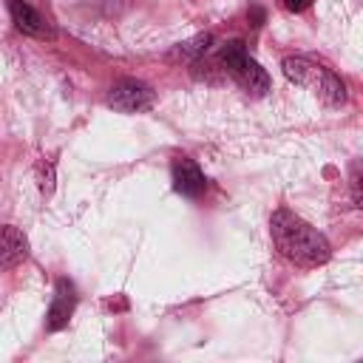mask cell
Here are the masks:
<instances>
[{"label":"cell","mask_w":363,"mask_h":363,"mask_svg":"<svg viewBox=\"0 0 363 363\" xmlns=\"http://www.w3.org/2000/svg\"><path fill=\"white\" fill-rule=\"evenodd\" d=\"M269 233H272V244H275L278 255L284 261H289L292 267L315 269V267L326 264L332 255V247L323 238V233H318L309 221H303L301 216H295L286 207H278L272 213Z\"/></svg>","instance_id":"6da1fadb"},{"label":"cell","mask_w":363,"mask_h":363,"mask_svg":"<svg viewBox=\"0 0 363 363\" xmlns=\"http://www.w3.org/2000/svg\"><path fill=\"white\" fill-rule=\"evenodd\" d=\"M281 68H284V77L289 82L312 91L320 102H326L332 108L346 102V85L335 71H329V68H323V65H318L306 57H286L281 62Z\"/></svg>","instance_id":"7a4b0ae2"},{"label":"cell","mask_w":363,"mask_h":363,"mask_svg":"<svg viewBox=\"0 0 363 363\" xmlns=\"http://www.w3.org/2000/svg\"><path fill=\"white\" fill-rule=\"evenodd\" d=\"M221 62H224L227 74H230L247 94L264 96V94L269 91V77H267V71L258 65V60H252V57L247 54L244 43H238V40L227 43V45L221 48Z\"/></svg>","instance_id":"3957f363"},{"label":"cell","mask_w":363,"mask_h":363,"mask_svg":"<svg viewBox=\"0 0 363 363\" xmlns=\"http://www.w3.org/2000/svg\"><path fill=\"white\" fill-rule=\"evenodd\" d=\"M113 111H122V113H142V111H150L153 102H156V94L150 85L139 82V79H119L111 91H108V99H105Z\"/></svg>","instance_id":"277c9868"},{"label":"cell","mask_w":363,"mask_h":363,"mask_svg":"<svg viewBox=\"0 0 363 363\" xmlns=\"http://www.w3.org/2000/svg\"><path fill=\"white\" fill-rule=\"evenodd\" d=\"M6 6H9V14H11L14 26H17L23 34H28V37H34V40H54V26H51V20H48L45 14H40L31 3H26V0H6Z\"/></svg>","instance_id":"5b68a950"},{"label":"cell","mask_w":363,"mask_h":363,"mask_svg":"<svg viewBox=\"0 0 363 363\" xmlns=\"http://www.w3.org/2000/svg\"><path fill=\"white\" fill-rule=\"evenodd\" d=\"M170 176H173V190L179 196H187V199H199L204 190H207V179L201 173V167L187 159V156H179L173 159V167H170Z\"/></svg>","instance_id":"8992f818"},{"label":"cell","mask_w":363,"mask_h":363,"mask_svg":"<svg viewBox=\"0 0 363 363\" xmlns=\"http://www.w3.org/2000/svg\"><path fill=\"white\" fill-rule=\"evenodd\" d=\"M74 306H77V292H74V284L68 278H60L57 286H54V298H51V306H48V318H45V329L48 332H60L68 326L71 315H74Z\"/></svg>","instance_id":"52a82bcc"},{"label":"cell","mask_w":363,"mask_h":363,"mask_svg":"<svg viewBox=\"0 0 363 363\" xmlns=\"http://www.w3.org/2000/svg\"><path fill=\"white\" fill-rule=\"evenodd\" d=\"M26 258H28V241H26V235H23L17 227L6 224V227H3V250H0V267H3V269H11V267L23 264Z\"/></svg>","instance_id":"ba28073f"},{"label":"cell","mask_w":363,"mask_h":363,"mask_svg":"<svg viewBox=\"0 0 363 363\" xmlns=\"http://www.w3.org/2000/svg\"><path fill=\"white\" fill-rule=\"evenodd\" d=\"M210 43H213V34L210 31H204V34H196V37H190V40H184V43H179L173 51H170V57L173 60H184V62H190V60H199L207 48H210Z\"/></svg>","instance_id":"9c48e42d"},{"label":"cell","mask_w":363,"mask_h":363,"mask_svg":"<svg viewBox=\"0 0 363 363\" xmlns=\"http://www.w3.org/2000/svg\"><path fill=\"white\" fill-rule=\"evenodd\" d=\"M34 179H37V187H40V193L43 196H48L51 190H54V182H57V176H54V162L51 159H37V164H34Z\"/></svg>","instance_id":"30bf717a"},{"label":"cell","mask_w":363,"mask_h":363,"mask_svg":"<svg viewBox=\"0 0 363 363\" xmlns=\"http://www.w3.org/2000/svg\"><path fill=\"white\" fill-rule=\"evenodd\" d=\"M352 201L363 210V179H354L352 182Z\"/></svg>","instance_id":"8fae6325"},{"label":"cell","mask_w":363,"mask_h":363,"mask_svg":"<svg viewBox=\"0 0 363 363\" xmlns=\"http://www.w3.org/2000/svg\"><path fill=\"white\" fill-rule=\"evenodd\" d=\"M284 6H286L289 11H295V14H298V11L309 9V6H312V0H284Z\"/></svg>","instance_id":"7c38bea8"},{"label":"cell","mask_w":363,"mask_h":363,"mask_svg":"<svg viewBox=\"0 0 363 363\" xmlns=\"http://www.w3.org/2000/svg\"><path fill=\"white\" fill-rule=\"evenodd\" d=\"M250 20H252V26H261L264 23V9L261 6H250Z\"/></svg>","instance_id":"4fadbf2b"}]
</instances>
